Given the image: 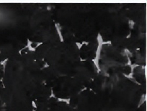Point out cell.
<instances>
[{"label": "cell", "instance_id": "3957f363", "mask_svg": "<svg viewBox=\"0 0 147 111\" xmlns=\"http://www.w3.org/2000/svg\"><path fill=\"white\" fill-rule=\"evenodd\" d=\"M5 87L2 81H0V108L4 107Z\"/></svg>", "mask_w": 147, "mask_h": 111}, {"label": "cell", "instance_id": "5b68a950", "mask_svg": "<svg viewBox=\"0 0 147 111\" xmlns=\"http://www.w3.org/2000/svg\"><path fill=\"white\" fill-rule=\"evenodd\" d=\"M4 61H5V58L3 57V56H2L1 54H0V65L1 64L2 62Z\"/></svg>", "mask_w": 147, "mask_h": 111}, {"label": "cell", "instance_id": "7a4b0ae2", "mask_svg": "<svg viewBox=\"0 0 147 111\" xmlns=\"http://www.w3.org/2000/svg\"><path fill=\"white\" fill-rule=\"evenodd\" d=\"M33 101L26 96L5 89L4 107L6 111H34Z\"/></svg>", "mask_w": 147, "mask_h": 111}, {"label": "cell", "instance_id": "277c9868", "mask_svg": "<svg viewBox=\"0 0 147 111\" xmlns=\"http://www.w3.org/2000/svg\"><path fill=\"white\" fill-rule=\"evenodd\" d=\"M4 65L3 64L0 65V81H2L4 77Z\"/></svg>", "mask_w": 147, "mask_h": 111}, {"label": "cell", "instance_id": "6da1fadb", "mask_svg": "<svg viewBox=\"0 0 147 111\" xmlns=\"http://www.w3.org/2000/svg\"><path fill=\"white\" fill-rule=\"evenodd\" d=\"M34 56L20 52L8 59L2 82L6 90L26 96L36 104L51 97V90L43 79L44 61Z\"/></svg>", "mask_w": 147, "mask_h": 111}]
</instances>
